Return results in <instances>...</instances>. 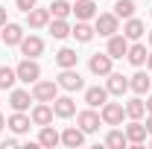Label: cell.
Returning <instances> with one entry per match:
<instances>
[{
	"mask_svg": "<svg viewBox=\"0 0 152 149\" xmlns=\"http://www.w3.org/2000/svg\"><path fill=\"white\" fill-rule=\"evenodd\" d=\"M76 123H79V129L85 131V134H91V131H96L99 126H102V117H99L94 108H85V111L76 114Z\"/></svg>",
	"mask_w": 152,
	"mask_h": 149,
	"instance_id": "8992f818",
	"label": "cell"
},
{
	"mask_svg": "<svg viewBox=\"0 0 152 149\" xmlns=\"http://www.w3.org/2000/svg\"><path fill=\"white\" fill-rule=\"evenodd\" d=\"M111 58H126V53H129V38L126 35H108V50H105Z\"/></svg>",
	"mask_w": 152,
	"mask_h": 149,
	"instance_id": "8fae6325",
	"label": "cell"
},
{
	"mask_svg": "<svg viewBox=\"0 0 152 149\" xmlns=\"http://www.w3.org/2000/svg\"><path fill=\"white\" fill-rule=\"evenodd\" d=\"M111 61H114V58L108 56V53H94L91 61H88V67H91L94 76H108V73H111Z\"/></svg>",
	"mask_w": 152,
	"mask_h": 149,
	"instance_id": "30bf717a",
	"label": "cell"
},
{
	"mask_svg": "<svg viewBox=\"0 0 152 149\" xmlns=\"http://www.w3.org/2000/svg\"><path fill=\"white\" fill-rule=\"evenodd\" d=\"M53 114L61 117V120H67V117L76 114V102L70 96H56V99H53Z\"/></svg>",
	"mask_w": 152,
	"mask_h": 149,
	"instance_id": "5bb4252c",
	"label": "cell"
},
{
	"mask_svg": "<svg viewBox=\"0 0 152 149\" xmlns=\"http://www.w3.org/2000/svg\"><path fill=\"white\" fill-rule=\"evenodd\" d=\"M58 88H64V91H82L85 88V79L79 76L76 67H61V73H58Z\"/></svg>",
	"mask_w": 152,
	"mask_h": 149,
	"instance_id": "277c9868",
	"label": "cell"
},
{
	"mask_svg": "<svg viewBox=\"0 0 152 149\" xmlns=\"http://www.w3.org/2000/svg\"><path fill=\"white\" fill-rule=\"evenodd\" d=\"M0 29H3V32H0V38L6 41V47H18L20 41H23V26H20V23H12V20H6Z\"/></svg>",
	"mask_w": 152,
	"mask_h": 149,
	"instance_id": "ba28073f",
	"label": "cell"
},
{
	"mask_svg": "<svg viewBox=\"0 0 152 149\" xmlns=\"http://www.w3.org/2000/svg\"><path fill=\"white\" fill-rule=\"evenodd\" d=\"M146 114H152V96H146Z\"/></svg>",
	"mask_w": 152,
	"mask_h": 149,
	"instance_id": "d590c367",
	"label": "cell"
},
{
	"mask_svg": "<svg viewBox=\"0 0 152 149\" xmlns=\"http://www.w3.org/2000/svg\"><path fill=\"white\" fill-rule=\"evenodd\" d=\"M15 73H18V82L32 85V82H38V79H41V67H38L35 58H23L18 67H15Z\"/></svg>",
	"mask_w": 152,
	"mask_h": 149,
	"instance_id": "3957f363",
	"label": "cell"
},
{
	"mask_svg": "<svg viewBox=\"0 0 152 149\" xmlns=\"http://www.w3.org/2000/svg\"><path fill=\"white\" fill-rule=\"evenodd\" d=\"M149 15H152V12H149Z\"/></svg>",
	"mask_w": 152,
	"mask_h": 149,
	"instance_id": "60d3db41",
	"label": "cell"
},
{
	"mask_svg": "<svg viewBox=\"0 0 152 149\" xmlns=\"http://www.w3.org/2000/svg\"><path fill=\"white\" fill-rule=\"evenodd\" d=\"M99 117H102L105 126H120L123 117H126V105H123V102H105V105L99 108Z\"/></svg>",
	"mask_w": 152,
	"mask_h": 149,
	"instance_id": "5b68a950",
	"label": "cell"
},
{
	"mask_svg": "<svg viewBox=\"0 0 152 149\" xmlns=\"http://www.w3.org/2000/svg\"><path fill=\"white\" fill-rule=\"evenodd\" d=\"M15 82H18L15 67H0V91H3V88H12Z\"/></svg>",
	"mask_w": 152,
	"mask_h": 149,
	"instance_id": "1f68e13d",
	"label": "cell"
},
{
	"mask_svg": "<svg viewBox=\"0 0 152 149\" xmlns=\"http://www.w3.org/2000/svg\"><path fill=\"white\" fill-rule=\"evenodd\" d=\"M126 143H129V137H126V131H120V129H111L105 134V146H111V149H126Z\"/></svg>",
	"mask_w": 152,
	"mask_h": 149,
	"instance_id": "f1b7e54d",
	"label": "cell"
},
{
	"mask_svg": "<svg viewBox=\"0 0 152 149\" xmlns=\"http://www.w3.org/2000/svg\"><path fill=\"white\" fill-rule=\"evenodd\" d=\"M29 120H32V126H50L53 123V102H38L35 108L29 111Z\"/></svg>",
	"mask_w": 152,
	"mask_h": 149,
	"instance_id": "52a82bcc",
	"label": "cell"
},
{
	"mask_svg": "<svg viewBox=\"0 0 152 149\" xmlns=\"http://www.w3.org/2000/svg\"><path fill=\"white\" fill-rule=\"evenodd\" d=\"M85 102H88V108H102L105 102H108V88H88L85 91Z\"/></svg>",
	"mask_w": 152,
	"mask_h": 149,
	"instance_id": "9a60e30c",
	"label": "cell"
},
{
	"mask_svg": "<svg viewBox=\"0 0 152 149\" xmlns=\"http://www.w3.org/2000/svg\"><path fill=\"white\" fill-rule=\"evenodd\" d=\"M15 3H18V9H20V12H29V9H35V3H38V0H15Z\"/></svg>",
	"mask_w": 152,
	"mask_h": 149,
	"instance_id": "d6a6232c",
	"label": "cell"
},
{
	"mask_svg": "<svg viewBox=\"0 0 152 149\" xmlns=\"http://www.w3.org/2000/svg\"><path fill=\"white\" fill-rule=\"evenodd\" d=\"M3 23H6V9L0 6V26H3Z\"/></svg>",
	"mask_w": 152,
	"mask_h": 149,
	"instance_id": "e575fe53",
	"label": "cell"
},
{
	"mask_svg": "<svg viewBox=\"0 0 152 149\" xmlns=\"http://www.w3.org/2000/svg\"><path fill=\"white\" fill-rule=\"evenodd\" d=\"M50 9H29L26 12V23H29V29H44V26H50Z\"/></svg>",
	"mask_w": 152,
	"mask_h": 149,
	"instance_id": "7c38bea8",
	"label": "cell"
},
{
	"mask_svg": "<svg viewBox=\"0 0 152 149\" xmlns=\"http://www.w3.org/2000/svg\"><path fill=\"white\" fill-rule=\"evenodd\" d=\"M134 0H114V15L117 18H134Z\"/></svg>",
	"mask_w": 152,
	"mask_h": 149,
	"instance_id": "f546056e",
	"label": "cell"
},
{
	"mask_svg": "<svg viewBox=\"0 0 152 149\" xmlns=\"http://www.w3.org/2000/svg\"><path fill=\"white\" fill-rule=\"evenodd\" d=\"M149 146H152V140H149Z\"/></svg>",
	"mask_w": 152,
	"mask_h": 149,
	"instance_id": "ab89813d",
	"label": "cell"
},
{
	"mask_svg": "<svg viewBox=\"0 0 152 149\" xmlns=\"http://www.w3.org/2000/svg\"><path fill=\"white\" fill-rule=\"evenodd\" d=\"M94 29L99 32L102 38H108V35H114V32H120V18L114 15V12H96V18H94Z\"/></svg>",
	"mask_w": 152,
	"mask_h": 149,
	"instance_id": "6da1fadb",
	"label": "cell"
},
{
	"mask_svg": "<svg viewBox=\"0 0 152 149\" xmlns=\"http://www.w3.org/2000/svg\"><path fill=\"white\" fill-rule=\"evenodd\" d=\"M61 143H64L67 149H79L82 143H85V131L76 129V126H67V129L61 131Z\"/></svg>",
	"mask_w": 152,
	"mask_h": 149,
	"instance_id": "2e32d148",
	"label": "cell"
},
{
	"mask_svg": "<svg viewBox=\"0 0 152 149\" xmlns=\"http://www.w3.org/2000/svg\"><path fill=\"white\" fill-rule=\"evenodd\" d=\"M146 38H149V44H152V32H149V35H146Z\"/></svg>",
	"mask_w": 152,
	"mask_h": 149,
	"instance_id": "f35d334b",
	"label": "cell"
},
{
	"mask_svg": "<svg viewBox=\"0 0 152 149\" xmlns=\"http://www.w3.org/2000/svg\"><path fill=\"white\" fill-rule=\"evenodd\" d=\"M143 126H146V131L152 134V114H146V123H143Z\"/></svg>",
	"mask_w": 152,
	"mask_h": 149,
	"instance_id": "836d02e7",
	"label": "cell"
},
{
	"mask_svg": "<svg viewBox=\"0 0 152 149\" xmlns=\"http://www.w3.org/2000/svg\"><path fill=\"white\" fill-rule=\"evenodd\" d=\"M6 126H9V129L15 131V134H23V131H29L32 120H29V117H26L23 111H15L12 117H9V120H6Z\"/></svg>",
	"mask_w": 152,
	"mask_h": 149,
	"instance_id": "44dd1931",
	"label": "cell"
},
{
	"mask_svg": "<svg viewBox=\"0 0 152 149\" xmlns=\"http://www.w3.org/2000/svg\"><path fill=\"white\" fill-rule=\"evenodd\" d=\"M149 88H152V76H146L143 70H137L134 76H129V91H134L137 96H140V93H146Z\"/></svg>",
	"mask_w": 152,
	"mask_h": 149,
	"instance_id": "ac0fdd59",
	"label": "cell"
},
{
	"mask_svg": "<svg viewBox=\"0 0 152 149\" xmlns=\"http://www.w3.org/2000/svg\"><path fill=\"white\" fill-rule=\"evenodd\" d=\"M38 143L44 149H53V146H58L61 143V134H58L53 126H41V134H38Z\"/></svg>",
	"mask_w": 152,
	"mask_h": 149,
	"instance_id": "603a6c76",
	"label": "cell"
},
{
	"mask_svg": "<svg viewBox=\"0 0 152 149\" xmlns=\"http://www.w3.org/2000/svg\"><path fill=\"white\" fill-rule=\"evenodd\" d=\"M50 15L53 18H67V15H73V6L67 0H53L50 3Z\"/></svg>",
	"mask_w": 152,
	"mask_h": 149,
	"instance_id": "4dcf8cb0",
	"label": "cell"
},
{
	"mask_svg": "<svg viewBox=\"0 0 152 149\" xmlns=\"http://www.w3.org/2000/svg\"><path fill=\"white\" fill-rule=\"evenodd\" d=\"M70 35H73L76 41H82V44H88V41L96 35V29L88 23V20H76V26H70Z\"/></svg>",
	"mask_w": 152,
	"mask_h": 149,
	"instance_id": "d6986e66",
	"label": "cell"
},
{
	"mask_svg": "<svg viewBox=\"0 0 152 149\" xmlns=\"http://www.w3.org/2000/svg\"><path fill=\"white\" fill-rule=\"evenodd\" d=\"M50 35L58 38V41L67 38V35H70V23H67L64 18H50Z\"/></svg>",
	"mask_w": 152,
	"mask_h": 149,
	"instance_id": "4316f807",
	"label": "cell"
},
{
	"mask_svg": "<svg viewBox=\"0 0 152 149\" xmlns=\"http://www.w3.org/2000/svg\"><path fill=\"white\" fill-rule=\"evenodd\" d=\"M146 32V23L137 18H126V26H123V35L129 38V41H137V38H143Z\"/></svg>",
	"mask_w": 152,
	"mask_h": 149,
	"instance_id": "7402d4cb",
	"label": "cell"
},
{
	"mask_svg": "<svg viewBox=\"0 0 152 149\" xmlns=\"http://www.w3.org/2000/svg\"><path fill=\"white\" fill-rule=\"evenodd\" d=\"M146 67H149V70H152V53H149V56H146Z\"/></svg>",
	"mask_w": 152,
	"mask_h": 149,
	"instance_id": "74e56055",
	"label": "cell"
},
{
	"mask_svg": "<svg viewBox=\"0 0 152 149\" xmlns=\"http://www.w3.org/2000/svg\"><path fill=\"white\" fill-rule=\"evenodd\" d=\"M146 56H149V53H146V47H143V44H129L126 58L132 61L134 67H143V64H146Z\"/></svg>",
	"mask_w": 152,
	"mask_h": 149,
	"instance_id": "484cf974",
	"label": "cell"
},
{
	"mask_svg": "<svg viewBox=\"0 0 152 149\" xmlns=\"http://www.w3.org/2000/svg\"><path fill=\"white\" fill-rule=\"evenodd\" d=\"M56 96H58V82H47V79L32 82V99L35 102H53Z\"/></svg>",
	"mask_w": 152,
	"mask_h": 149,
	"instance_id": "7a4b0ae2",
	"label": "cell"
},
{
	"mask_svg": "<svg viewBox=\"0 0 152 149\" xmlns=\"http://www.w3.org/2000/svg\"><path fill=\"white\" fill-rule=\"evenodd\" d=\"M105 88H108V93H114V96H123V93L129 91V76L123 73H108V82H105Z\"/></svg>",
	"mask_w": 152,
	"mask_h": 149,
	"instance_id": "4fadbf2b",
	"label": "cell"
},
{
	"mask_svg": "<svg viewBox=\"0 0 152 149\" xmlns=\"http://www.w3.org/2000/svg\"><path fill=\"white\" fill-rule=\"evenodd\" d=\"M146 134H149V131H146V126H143L140 120H132V123L126 126V137H129V143H134V146H140V143L146 140Z\"/></svg>",
	"mask_w": 152,
	"mask_h": 149,
	"instance_id": "e0dca14e",
	"label": "cell"
},
{
	"mask_svg": "<svg viewBox=\"0 0 152 149\" xmlns=\"http://www.w3.org/2000/svg\"><path fill=\"white\" fill-rule=\"evenodd\" d=\"M73 15H76V20H91V18H96L94 0H76V3H73Z\"/></svg>",
	"mask_w": 152,
	"mask_h": 149,
	"instance_id": "ffe728a7",
	"label": "cell"
},
{
	"mask_svg": "<svg viewBox=\"0 0 152 149\" xmlns=\"http://www.w3.org/2000/svg\"><path fill=\"white\" fill-rule=\"evenodd\" d=\"M76 61H79V56H76V50H70V47H61L56 53V64L58 67H76Z\"/></svg>",
	"mask_w": 152,
	"mask_h": 149,
	"instance_id": "83f0119b",
	"label": "cell"
},
{
	"mask_svg": "<svg viewBox=\"0 0 152 149\" xmlns=\"http://www.w3.org/2000/svg\"><path fill=\"white\" fill-rule=\"evenodd\" d=\"M126 117H129V120H143V117H146V102H143L140 96L129 99V102H126Z\"/></svg>",
	"mask_w": 152,
	"mask_h": 149,
	"instance_id": "d4e9b609",
	"label": "cell"
},
{
	"mask_svg": "<svg viewBox=\"0 0 152 149\" xmlns=\"http://www.w3.org/2000/svg\"><path fill=\"white\" fill-rule=\"evenodd\" d=\"M29 102H32V93L29 91H12L9 93V105H12L15 111H26Z\"/></svg>",
	"mask_w": 152,
	"mask_h": 149,
	"instance_id": "cb8c5ba5",
	"label": "cell"
},
{
	"mask_svg": "<svg viewBox=\"0 0 152 149\" xmlns=\"http://www.w3.org/2000/svg\"><path fill=\"white\" fill-rule=\"evenodd\" d=\"M18 47H20V53H23V58H38L44 53V41L38 35H23V41H20Z\"/></svg>",
	"mask_w": 152,
	"mask_h": 149,
	"instance_id": "9c48e42d",
	"label": "cell"
},
{
	"mask_svg": "<svg viewBox=\"0 0 152 149\" xmlns=\"http://www.w3.org/2000/svg\"><path fill=\"white\" fill-rule=\"evenodd\" d=\"M6 129V117H3V114H0V131Z\"/></svg>",
	"mask_w": 152,
	"mask_h": 149,
	"instance_id": "8d00e7d4",
	"label": "cell"
}]
</instances>
